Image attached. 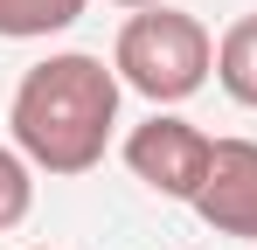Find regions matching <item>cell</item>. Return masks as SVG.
Returning <instances> with one entry per match:
<instances>
[{
	"mask_svg": "<svg viewBox=\"0 0 257 250\" xmlns=\"http://www.w3.org/2000/svg\"><path fill=\"white\" fill-rule=\"evenodd\" d=\"M14 146L28 153V167L42 174H90L111 146L118 125V70H104V56H49L14 83Z\"/></svg>",
	"mask_w": 257,
	"mask_h": 250,
	"instance_id": "obj_1",
	"label": "cell"
},
{
	"mask_svg": "<svg viewBox=\"0 0 257 250\" xmlns=\"http://www.w3.org/2000/svg\"><path fill=\"white\" fill-rule=\"evenodd\" d=\"M84 14V0H0V42H42L70 28Z\"/></svg>",
	"mask_w": 257,
	"mask_h": 250,
	"instance_id": "obj_6",
	"label": "cell"
},
{
	"mask_svg": "<svg viewBox=\"0 0 257 250\" xmlns=\"http://www.w3.org/2000/svg\"><path fill=\"white\" fill-rule=\"evenodd\" d=\"M35 208V174H28V153L21 146H0V236L21 229Z\"/></svg>",
	"mask_w": 257,
	"mask_h": 250,
	"instance_id": "obj_7",
	"label": "cell"
},
{
	"mask_svg": "<svg viewBox=\"0 0 257 250\" xmlns=\"http://www.w3.org/2000/svg\"><path fill=\"white\" fill-rule=\"evenodd\" d=\"M111 70L125 90H139L153 111L160 104H181L195 97L215 70V42L195 14L181 7H139L125 28H118V49H111Z\"/></svg>",
	"mask_w": 257,
	"mask_h": 250,
	"instance_id": "obj_2",
	"label": "cell"
},
{
	"mask_svg": "<svg viewBox=\"0 0 257 250\" xmlns=\"http://www.w3.org/2000/svg\"><path fill=\"white\" fill-rule=\"evenodd\" d=\"M188 208L209 222L215 236L257 243V139H215L209 181H202V195Z\"/></svg>",
	"mask_w": 257,
	"mask_h": 250,
	"instance_id": "obj_4",
	"label": "cell"
},
{
	"mask_svg": "<svg viewBox=\"0 0 257 250\" xmlns=\"http://www.w3.org/2000/svg\"><path fill=\"white\" fill-rule=\"evenodd\" d=\"M118 7H132V14H139V7H167V0H118Z\"/></svg>",
	"mask_w": 257,
	"mask_h": 250,
	"instance_id": "obj_8",
	"label": "cell"
},
{
	"mask_svg": "<svg viewBox=\"0 0 257 250\" xmlns=\"http://www.w3.org/2000/svg\"><path fill=\"white\" fill-rule=\"evenodd\" d=\"M215 83L236 97V104H250L257 111V14H236L222 42H215Z\"/></svg>",
	"mask_w": 257,
	"mask_h": 250,
	"instance_id": "obj_5",
	"label": "cell"
},
{
	"mask_svg": "<svg viewBox=\"0 0 257 250\" xmlns=\"http://www.w3.org/2000/svg\"><path fill=\"white\" fill-rule=\"evenodd\" d=\"M209 160H215V139L202 125L174 118V111H153L146 125L125 132V167L167 202H195L202 181H209Z\"/></svg>",
	"mask_w": 257,
	"mask_h": 250,
	"instance_id": "obj_3",
	"label": "cell"
}]
</instances>
